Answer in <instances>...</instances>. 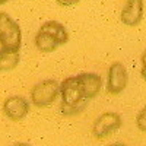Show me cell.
I'll list each match as a JSON object with an SVG mask.
<instances>
[{
    "instance_id": "cell-15",
    "label": "cell",
    "mask_w": 146,
    "mask_h": 146,
    "mask_svg": "<svg viewBox=\"0 0 146 146\" xmlns=\"http://www.w3.org/2000/svg\"><path fill=\"white\" fill-rule=\"evenodd\" d=\"M142 66H146V50L143 51V54H142Z\"/></svg>"
},
{
    "instance_id": "cell-9",
    "label": "cell",
    "mask_w": 146,
    "mask_h": 146,
    "mask_svg": "<svg viewBox=\"0 0 146 146\" xmlns=\"http://www.w3.org/2000/svg\"><path fill=\"white\" fill-rule=\"evenodd\" d=\"M38 31L51 35L53 38L58 42V45H63V44H66L69 41V32H67V29L64 28L63 23H60L57 21H47V22H44L42 25L40 27Z\"/></svg>"
},
{
    "instance_id": "cell-11",
    "label": "cell",
    "mask_w": 146,
    "mask_h": 146,
    "mask_svg": "<svg viewBox=\"0 0 146 146\" xmlns=\"http://www.w3.org/2000/svg\"><path fill=\"white\" fill-rule=\"evenodd\" d=\"M35 45L42 53H51L57 47H60L58 42L53 38L51 35H48L45 32H41V31H38L36 35H35Z\"/></svg>"
},
{
    "instance_id": "cell-18",
    "label": "cell",
    "mask_w": 146,
    "mask_h": 146,
    "mask_svg": "<svg viewBox=\"0 0 146 146\" xmlns=\"http://www.w3.org/2000/svg\"><path fill=\"white\" fill-rule=\"evenodd\" d=\"M9 0H0V5H5V3H7Z\"/></svg>"
},
{
    "instance_id": "cell-13",
    "label": "cell",
    "mask_w": 146,
    "mask_h": 146,
    "mask_svg": "<svg viewBox=\"0 0 146 146\" xmlns=\"http://www.w3.org/2000/svg\"><path fill=\"white\" fill-rule=\"evenodd\" d=\"M56 2L60 6H75V5H78L80 2V0H56Z\"/></svg>"
},
{
    "instance_id": "cell-8",
    "label": "cell",
    "mask_w": 146,
    "mask_h": 146,
    "mask_svg": "<svg viewBox=\"0 0 146 146\" xmlns=\"http://www.w3.org/2000/svg\"><path fill=\"white\" fill-rule=\"evenodd\" d=\"M78 79H79V83L82 86L85 100H92L100 94L101 86H102V80H101L100 75L92 73V72H86V73L78 75Z\"/></svg>"
},
{
    "instance_id": "cell-5",
    "label": "cell",
    "mask_w": 146,
    "mask_h": 146,
    "mask_svg": "<svg viewBox=\"0 0 146 146\" xmlns=\"http://www.w3.org/2000/svg\"><path fill=\"white\" fill-rule=\"evenodd\" d=\"M127 82H129V75L123 63L115 62L110 66L107 76V94L118 95L120 92L126 89Z\"/></svg>"
},
{
    "instance_id": "cell-6",
    "label": "cell",
    "mask_w": 146,
    "mask_h": 146,
    "mask_svg": "<svg viewBox=\"0 0 146 146\" xmlns=\"http://www.w3.org/2000/svg\"><path fill=\"white\" fill-rule=\"evenodd\" d=\"M3 113L12 121H21L25 118L29 113V104L28 101L19 95H12L5 100L3 102Z\"/></svg>"
},
{
    "instance_id": "cell-12",
    "label": "cell",
    "mask_w": 146,
    "mask_h": 146,
    "mask_svg": "<svg viewBox=\"0 0 146 146\" xmlns=\"http://www.w3.org/2000/svg\"><path fill=\"white\" fill-rule=\"evenodd\" d=\"M136 126L139 130L146 133V105L139 111L137 117H136Z\"/></svg>"
},
{
    "instance_id": "cell-4",
    "label": "cell",
    "mask_w": 146,
    "mask_h": 146,
    "mask_svg": "<svg viewBox=\"0 0 146 146\" xmlns=\"http://www.w3.org/2000/svg\"><path fill=\"white\" fill-rule=\"evenodd\" d=\"M121 124H123V120L118 113H104L94 121L92 133L96 139L101 140L115 133L121 127Z\"/></svg>"
},
{
    "instance_id": "cell-2",
    "label": "cell",
    "mask_w": 146,
    "mask_h": 146,
    "mask_svg": "<svg viewBox=\"0 0 146 146\" xmlns=\"http://www.w3.org/2000/svg\"><path fill=\"white\" fill-rule=\"evenodd\" d=\"M22 42V32L18 22L6 12H0V45L6 50L19 51Z\"/></svg>"
},
{
    "instance_id": "cell-10",
    "label": "cell",
    "mask_w": 146,
    "mask_h": 146,
    "mask_svg": "<svg viewBox=\"0 0 146 146\" xmlns=\"http://www.w3.org/2000/svg\"><path fill=\"white\" fill-rule=\"evenodd\" d=\"M19 64V51L13 50H0V72H9L13 70Z\"/></svg>"
},
{
    "instance_id": "cell-3",
    "label": "cell",
    "mask_w": 146,
    "mask_h": 146,
    "mask_svg": "<svg viewBox=\"0 0 146 146\" xmlns=\"http://www.w3.org/2000/svg\"><path fill=\"white\" fill-rule=\"evenodd\" d=\"M60 94V85L54 79H45L38 82L31 91V102L38 108L51 105Z\"/></svg>"
},
{
    "instance_id": "cell-16",
    "label": "cell",
    "mask_w": 146,
    "mask_h": 146,
    "mask_svg": "<svg viewBox=\"0 0 146 146\" xmlns=\"http://www.w3.org/2000/svg\"><path fill=\"white\" fill-rule=\"evenodd\" d=\"M13 146H31V145H28V143H16Z\"/></svg>"
},
{
    "instance_id": "cell-17",
    "label": "cell",
    "mask_w": 146,
    "mask_h": 146,
    "mask_svg": "<svg viewBox=\"0 0 146 146\" xmlns=\"http://www.w3.org/2000/svg\"><path fill=\"white\" fill-rule=\"evenodd\" d=\"M111 146H126L124 143H114V145H111Z\"/></svg>"
},
{
    "instance_id": "cell-1",
    "label": "cell",
    "mask_w": 146,
    "mask_h": 146,
    "mask_svg": "<svg viewBox=\"0 0 146 146\" xmlns=\"http://www.w3.org/2000/svg\"><path fill=\"white\" fill-rule=\"evenodd\" d=\"M60 95H62V113L66 115L80 113L88 101L83 96V91L78 76H69L62 82Z\"/></svg>"
},
{
    "instance_id": "cell-14",
    "label": "cell",
    "mask_w": 146,
    "mask_h": 146,
    "mask_svg": "<svg viewBox=\"0 0 146 146\" xmlns=\"http://www.w3.org/2000/svg\"><path fill=\"white\" fill-rule=\"evenodd\" d=\"M140 75H142V78L146 80V66H142V70H140Z\"/></svg>"
},
{
    "instance_id": "cell-7",
    "label": "cell",
    "mask_w": 146,
    "mask_h": 146,
    "mask_svg": "<svg viewBox=\"0 0 146 146\" xmlns=\"http://www.w3.org/2000/svg\"><path fill=\"white\" fill-rule=\"evenodd\" d=\"M143 18V0H127L120 19L127 27H136Z\"/></svg>"
}]
</instances>
